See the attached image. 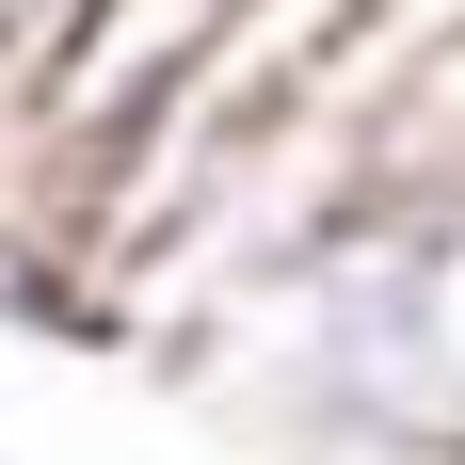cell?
I'll list each match as a JSON object with an SVG mask.
<instances>
[]
</instances>
